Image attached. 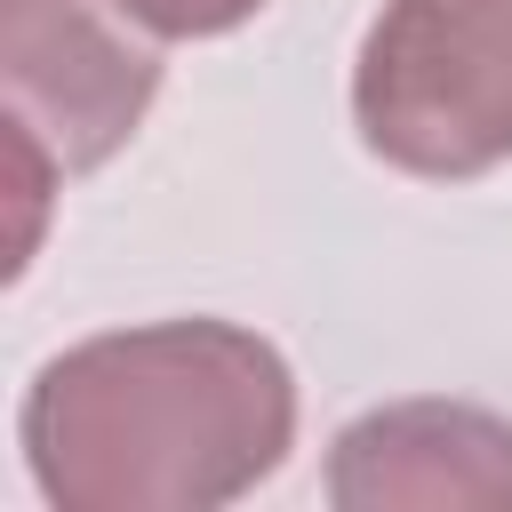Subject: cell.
<instances>
[{
	"instance_id": "obj_5",
	"label": "cell",
	"mask_w": 512,
	"mask_h": 512,
	"mask_svg": "<svg viewBox=\"0 0 512 512\" xmlns=\"http://www.w3.org/2000/svg\"><path fill=\"white\" fill-rule=\"evenodd\" d=\"M112 8L152 40H224V32L256 24L272 0H112Z\"/></svg>"
},
{
	"instance_id": "obj_3",
	"label": "cell",
	"mask_w": 512,
	"mask_h": 512,
	"mask_svg": "<svg viewBox=\"0 0 512 512\" xmlns=\"http://www.w3.org/2000/svg\"><path fill=\"white\" fill-rule=\"evenodd\" d=\"M160 96V40L112 0H0V112L64 176L104 168Z\"/></svg>"
},
{
	"instance_id": "obj_4",
	"label": "cell",
	"mask_w": 512,
	"mask_h": 512,
	"mask_svg": "<svg viewBox=\"0 0 512 512\" xmlns=\"http://www.w3.org/2000/svg\"><path fill=\"white\" fill-rule=\"evenodd\" d=\"M336 512H512V416L448 392L360 408L320 464Z\"/></svg>"
},
{
	"instance_id": "obj_1",
	"label": "cell",
	"mask_w": 512,
	"mask_h": 512,
	"mask_svg": "<svg viewBox=\"0 0 512 512\" xmlns=\"http://www.w3.org/2000/svg\"><path fill=\"white\" fill-rule=\"evenodd\" d=\"M16 448L56 512H216L288 464L296 368L216 312L104 328L32 368Z\"/></svg>"
},
{
	"instance_id": "obj_2",
	"label": "cell",
	"mask_w": 512,
	"mask_h": 512,
	"mask_svg": "<svg viewBox=\"0 0 512 512\" xmlns=\"http://www.w3.org/2000/svg\"><path fill=\"white\" fill-rule=\"evenodd\" d=\"M352 128L416 184L512 160V0H384L352 48Z\"/></svg>"
}]
</instances>
